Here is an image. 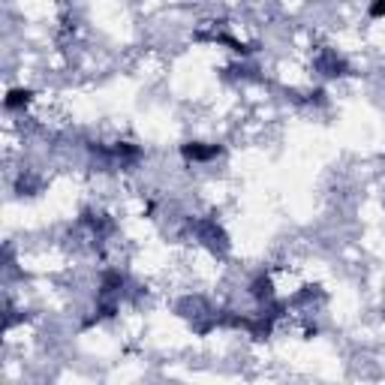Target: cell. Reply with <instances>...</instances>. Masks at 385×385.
Instances as JSON below:
<instances>
[{
	"mask_svg": "<svg viewBox=\"0 0 385 385\" xmlns=\"http://www.w3.org/2000/svg\"><path fill=\"white\" fill-rule=\"evenodd\" d=\"M385 16V0H373L370 4V18H382Z\"/></svg>",
	"mask_w": 385,
	"mask_h": 385,
	"instance_id": "8992f818",
	"label": "cell"
},
{
	"mask_svg": "<svg viewBox=\"0 0 385 385\" xmlns=\"http://www.w3.org/2000/svg\"><path fill=\"white\" fill-rule=\"evenodd\" d=\"M28 103H30V91H12L6 96V108H9V112H16V108L28 105Z\"/></svg>",
	"mask_w": 385,
	"mask_h": 385,
	"instance_id": "5b68a950",
	"label": "cell"
},
{
	"mask_svg": "<svg viewBox=\"0 0 385 385\" xmlns=\"http://www.w3.org/2000/svg\"><path fill=\"white\" fill-rule=\"evenodd\" d=\"M316 69L322 72V76H346V60L343 57H337L334 52H322L316 57Z\"/></svg>",
	"mask_w": 385,
	"mask_h": 385,
	"instance_id": "3957f363",
	"label": "cell"
},
{
	"mask_svg": "<svg viewBox=\"0 0 385 385\" xmlns=\"http://www.w3.org/2000/svg\"><path fill=\"white\" fill-rule=\"evenodd\" d=\"M196 235H199V241H205L208 247H220V250H226L229 247V238H226V232L220 226H217L214 220H199L196 223Z\"/></svg>",
	"mask_w": 385,
	"mask_h": 385,
	"instance_id": "6da1fadb",
	"label": "cell"
},
{
	"mask_svg": "<svg viewBox=\"0 0 385 385\" xmlns=\"http://www.w3.org/2000/svg\"><path fill=\"white\" fill-rule=\"evenodd\" d=\"M250 292H253V298H259V301H271V298H274L271 280H268V277H265V274L253 280V289H250Z\"/></svg>",
	"mask_w": 385,
	"mask_h": 385,
	"instance_id": "277c9868",
	"label": "cell"
},
{
	"mask_svg": "<svg viewBox=\"0 0 385 385\" xmlns=\"http://www.w3.org/2000/svg\"><path fill=\"white\" fill-rule=\"evenodd\" d=\"M180 154H184L187 160H192V163H208V160H217V156L223 154V148H220V144L190 142V144H184V148H180Z\"/></svg>",
	"mask_w": 385,
	"mask_h": 385,
	"instance_id": "7a4b0ae2",
	"label": "cell"
}]
</instances>
